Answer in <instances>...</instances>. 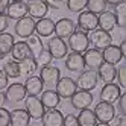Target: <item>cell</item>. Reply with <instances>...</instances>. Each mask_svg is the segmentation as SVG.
Returning a JSON list of instances; mask_svg holds the SVG:
<instances>
[{"mask_svg":"<svg viewBox=\"0 0 126 126\" xmlns=\"http://www.w3.org/2000/svg\"><path fill=\"white\" fill-rule=\"evenodd\" d=\"M67 46L71 52H76V53H84L88 46H90V38H88V33L80 31V29H76L73 33L67 38Z\"/></svg>","mask_w":126,"mask_h":126,"instance_id":"obj_1","label":"cell"},{"mask_svg":"<svg viewBox=\"0 0 126 126\" xmlns=\"http://www.w3.org/2000/svg\"><path fill=\"white\" fill-rule=\"evenodd\" d=\"M24 110L28 111L31 120H41L44 112H46V108L41 103L38 96H28L24 99Z\"/></svg>","mask_w":126,"mask_h":126,"instance_id":"obj_2","label":"cell"},{"mask_svg":"<svg viewBox=\"0 0 126 126\" xmlns=\"http://www.w3.org/2000/svg\"><path fill=\"white\" fill-rule=\"evenodd\" d=\"M99 82V76L96 70H84L79 73V78L76 79V84L79 90H85V91H93L97 87Z\"/></svg>","mask_w":126,"mask_h":126,"instance_id":"obj_3","label":"cell"},{"mask_svg":"<svg viewBox=\"0 0 126 126\" xmlns=\"http://www.w3.org/2000/svg\"><path fill=\"white\" fill-rule=\"evenodd\" d=\"M47 50L50 52V55L53 59H62L68 55V46L67 43L59 38V37H50L47 41Z\"/></svg>","mask_w":126,"mask_h":126,"instance_id":"obj_4","label":"cell"},{"mask_svg":"<svg viewBox=\"0 0 126 126\" xmlns=\"http://www.w3.org/2000/svg\"><path fill=\"white\" fill-rule=\"evenodd\" d=\"M40 78L47 88H53V87H56L58 80L61 79V70L56 65H52V64L46 65V67H41Z\"/></svg>","mask_w":126,"mask_h":126,"instance_id":"obj_5","label":"cell"},{"mask_svg":"<svg viewBox=\"0 0 126 126\" xmlns=\"http://www.w3.org/2000/svg\"><path fill=\"white\" fill-rule=\"evenodd\" d=\"M94 114H96V119L97 122L100 123H110L114 120L115 117V108L112 103H108V102H99L96 106H94Z\"/></svg>","mask_w":126,"mask_h":126,"instance_id":"obj_6","label":"cell"},{"mask_svg":"<svg viewBox=\"0 0 126 126\" xmlns=\"http://www.w3.org/2000/svg\"><path fill=\"white\" fill-rule=\"evenodd\" d=\"M90 44L94 47V49H99V50H103L105 47H108L110 44H112V35L106 31H102V29H96L90 33Z\"/></svg>","mask_w":126,"mask_h":126,"instance_id":"obj_7","label":"cell"},{"mask_svg":"<svg viewBox=\"0 0 126 126\" xmlns=\"http://www.w3.org/2000/svg\"><path fill=\"white\" fill-rule=\"evenodd\" d=\"M78 28L84 32H93L99 28V15L90 12V11H82L78 17Z\"/></svg>","mask_w":126,"mask_h":126,"instance_id":"obj_8","label":"cell"},{"mask_svg":"<svg viewBox=\"0 0 126 126\" xmlns=\"http://www.w3.org/2000/svg\"><path fill=\"white\" fill-rule=\"evenodd\" d=\"M55 88H56V93L59 94L61 99H70L78 91V84H76V80H73L71 78L64 76L58 80Z\"/></svg>","mask_w":126,"mask_h":126,"instance_id":"obj_9","label":"cell"},{"mask_svg":"<svg viewBox=\"0 0 126 126\" xmlns=\"http://www.w3.org/2000/svg\"><path fill=\"white\" fill-rule=\"evenodd\" d=\"M35 24H37V21H35L32 17L26 15L24 18L17 20V23L14 26V32H15V35H18L20 38H28L32 33H35Z\"/></svg>","mask_w":126,"mask_h":126,"instance_id":"obj_10","label":"cell"},{"mask_svg":"<svg viewBox=\"0 0 126 126\" xmlns=\"http://www.w3.org/2000/svg\"><path fill=\"white\" fill-rule=\"evenodd\" d=\"M5 97L11 103H20V102H24V99L28 97V93H26V88L23 84L14 82L12 85H8L5 91Z\"/></svg>","mask_w":126,"mask_h":126,"instance_id":"obj_11","label":"cell"},{"mask_svg":"<svg viewBox=\"0 0 126 126\" xmlns=\"http://www.w3.org/2000/svg\"><path fill=\"white\" fill-rule=\"evenodd\" d=\"M28 12H29V17H32L33 20H40V18H44L47 15L50 6L46 0H29L28 3Z\"/></svg>","mask_w":126,"mask_h":126,"instance_id":"obj_12","label":"cell"},{"mask_svg":"<svg viewBox=\"0 0 126 126\" xmlns=\"http://www.w3.org/2000/svg\"><path fill=\"white\" fill-rule=\"evenodd\" d=\"M71 100V106L75 108V110H85V108H88L90 105L93 103L94 97L91 94V91H85V90H78V91L70 97Z\"/></svg>","mask_w":126,"mask_h":126,"instance_id":"obj_13","label":"cell"},{"mask_svg":"<svg viewBox=\"0 0 126 126\" xmlns=\"http://www.w3.org/2000/svg\"><path fill=\"white\" fill-rule=\"evenodd\" d=\"M75 31H76V24H75V21L71 18H68V17L59 18L55 23V33H56V37H59L62 40L68 38Z\"/></svg>","mask_w":126,"mask_h":126,"instance_id":"obj_14","label":"cell"},{"mask_svg":"<svg viewBox=\"0 0 126 126\" xmlns=\"http://www.w3.org/2000/svg\"><path fill=\"white\" fill-rule=\"evenodd\" d=\"M84 62H85V67L90 70H97L100 67V64L103 62V55H102V50L99 49H87L84 52Z\"/></svg>","mask_w":126,"mask_h":126,"instance_id":"obj_15","label":"cell"},{"mask_svg":"<svg viewBox=\"0 0 126 126\" xmlns=\"http://www.w3.org/2000/svg\"><path fill=\"white\" fill-rule=\"evenodd\" d=\"M122 94V90L120 87L114 84V82H110V84H105L103 88L100 90V100L102 102H108V103H115L119 100V97Z\"/></svg>","mask_w":126,"mask_h":126,"instance_id":"obj_16","label":"cell"},{"mask_svg":"<svg viewBox=\"0 0 126 126\" xmlns=\"http://www.w3.org/2000/svg\"><path fill=\"white\" fill-rule=\"evenodd\" d=\"M65 68L73 73H80L85 70V62L82 53H76V52H70L65 56Z\"/></svg>","mask_w":126,"mask_h":126,"instance_id":"obj_17","label":"cell"},{"mask_svg":"<svg viewBox=\"0 0 126 126\" xmlns=\"http://www.w3.org/2000/svg\"><path fill=\"white\" fill-rule=\"evenodd\" d=\"M35 32H37L38 37L41 38H50L53 33H55V21L49 17H44V18L37 20L35 24Z\"/></svg>","mask_w":126,"mask_h":126,"instance_id":"obj_18","label":"cell"},{"mask_svg":"<svg viewBox=\"0 0 126 126\" xmlns=\"http://www.w3.org/2000/svg\"><path fill=\"white\" fill-rule=\"evenodd\" d=\"M97 76H99V80H102L105 84H110V82H114L115 78H117V68L115 65L110 64V62H102L100 67L97 70Z\"/></svg>","mask_w":126,"mask_h":126,"instance_id":"obj_19","label":"cell"},{"mask_svg":"<svg viewBox=\"0 0 126 126\" xmlns=\"http://www.w3.org/2000/svg\"><path fill=\"white\" fill-rule=\"evenodd\" d=\"M28 5L24 2H11L6 9V15L9 20H20L28 15Z\"/></svg>","mask_w":126,"mask_h":126,"instance_id":"obj_20","label":"cell"},{"mask_svg":"<svg viewBox=\"0 0 126 126\" xmlns=\"http://www.w3.org/2000/svg\"><path fill=\"white\" fill-rule=\"evenodd\" d=\"M40 100H41V103L44 105L46 110H55V108L59 105V102H61V97L56 93V90L47 88V90H44V91L41 93Z\"/></svg>","mask_w":126,"mask_h":126,"instance_id":"obj_21","label":"cell"},{"mask_svg":"<svg viewBox=\"0 0 126 126\" xmlns=\"http://www.w3.org/2000/svg\"><path fill=\"white\" fill-rule=\"evenodd\" d=\"M43 126H62L64 125V114L59 110H47L43 115Z\"/></svg>","mask_w":126,"mask_h":126,"instance_id":"obj_22","label":"cell"},{"mask_svg":"<svg viewBox=\"0 0 126 126\" xmlns=\"http://www.w3.org/2000/svg\"><path fill=\"white\" fill-rule=\"evenodd\" d=\"M24 88H26V93H28V96H38L44 91V84L40 76H29L28 79H26V82L23 84Z\"/></svg>","mask_w":126,"mask_h":126,"instance_id":"obj_23","label":"cell"},{"mask_svg":"<svg viewBox=\"0 0 126 126\" xmlns=\"http://www.w3.org/2000/svg\"><path fill=\"white\" fill-rule=\"evenodd\" d=\"M11 53H12V59L17 61V62H20V61H23L26 58H33L29 46L26 44V41H17L14 44Z\"/></svg>","mask_w":126,"mask_h":126,"instance_id":"obj_24","label":"cell"},{"mask_svg":"<svg viewBox=\"0 0 126 126\" xmlns=\"http://www.w3.org/2000/svg\"><path fill=\"white\" fill-rule=\"evenodd\" d=\"M102 55H103V61L105 62H110V64H112V65H117L123 59L120 47L119 46H114V44H110L108 47H105L102 50Z\"/></svg>","mask_w":126,"mask_h":126,"instance_id":"obj_25","label":"cell"},{"mask_svg":"<svg viewBox=\"0 0 126 126\" xmlns=\"http://www.w3.org/2000/svg\"><path fill=\"white\" fill-rule=\"evenodd\" d=\"M14 44H15V40L12 33H8V32L0 33V61L5 59L11 53Z\"/></svg>","mask_w":126,"mask_h":126,"instance_id":"obj_26","label":"cell"},{"mask_svg":"<svg viewBox=\"0 0 126 126\" xmlns=\"http://www.w3.org/2000/svg\"><path fill=\"white\" fill-rule=\"evenodd\" d=\"M117 26L115 23V15L111 11H105L99 15V29L106 31V32H111L114 31V28Z\"/></svg>","mask_w":126,"mask_h":126,"instance_id":"obj_27","label":"cell"},{"mask_svg":"<svg viewBox=\"0 0 126 126\" xmlns=\"http://www.w3.org/2000/svg\"><path fill=\"white\" fill-rule=\"evenodd\" d=\"M31 117L26 110L17 108L11 112V126H29Z\"/></svg>","mask_w":126,"mask_h":126,"instance_id":"obj_28","label":"cell"},{"mask_svg":"<svg viewBox=\"0 0 126 126\" xmlns=\"http://www.w3.org/2000/svg\"><path fill=\"white\" fill-rule=\"evenodd\" d=\"M18 65H20V75L24 78L33 76L37 73V68H38V64L35 61V58H26V59L18 62Z\"/></svg>","mask_w":126,"mask_h":126,"instance_id":"obj_29","label":"cell"},{"mask_svg":"<svg viewBox=\"0 0 126 126\" xmlns=\"http://www.w3.org/2000/svg\"><path fill=\"white\" fill-rule=\"evenodd\" d=\"M78 117V122L80 126H96L97 125V119H96V114L93 110L90 108H85V110H80Z\"/></svg>","mask_w":126,"mask_h":126,"instance_id":"obj_30","label":"cell"},{"mask_svg":"<svg viewBox=\"0 0 126 126\" xmlns=\"http://www.w3.org/2000/svg\"><path fill=\"white\" fill-rule=\"evenodd\" d=\"M26 44L29 46V49H31V52H32V56H33V58L44 49V44H43V41H41V37H38L37 33H32L31 37L26 38Z\"/></svg>","mask_w":126,"mask_h":126,"instance_id":"obj_31","label":"cell"},{"mask_svg":"<svg viewBox=\"0 0 126 126\" xmlns=\"http://www.w3.org/2000/svg\"><path fill=\"white\" fill-rule=\"evenodd\" d=\"M2 70L6 73V76L9 78V79H17V78L21 76V75H20V65H18V62L14 61V59L6 61Z\"/></svg>","mask_w":126,"mask_h":126,"instance_id":"obj_32","label":"cell"},{"mask_svg":"<svg viewBox=\"0 0 126 126\" xmlns=\"http://www.w3.org/2000/svg\"><path fill=\"white\" fill-rule=\"evenodd\" d=\"M108 3L105 0H87V11L93 12L96 15H100L102 12L106 11Z\"/></svg>","mask_w":126,"mask_h":126,"instance_id":"obj_33","label":"cell"},{"mask_svg":"<svg viewBox=\"0 0 126 126\" xmlns=\"http://www.w3.org/2000/svg\"><path fill=\"white\" fill-rule=\"evenodd\" d=\"M114 15H115L117 26H119V28H126V3L125 2H122L120 5L115 6Z\"/></svg>","mask_w":126,"mask_h":126,"instance_id":"obj_34","label":"cell"},{"mask_svg":"<svg viewBox=\"0 0 126 126\" xmlns=\"http://www.w3.org/2000/svg\"><path fill=\"white\" fill-rule=\"evenodd\" d=\"M67 9L73 14H80L87 9V0H67Z\"/></svg>","mask_w":126,"mask_h":126,"instance_id":"obj_35","label":"cell"},{"mask_svg":"<svg viewBox=\"0 0 126 126\" xmlns=\"http://www.w3.org/2000/svg\"><path fill=\"white\" fill-rule=\"evenodd\" d=\"M52 55H50V52L47 49H43L37 56H35V61H37V64L38 67H46V65H50V62H52Z\"/></svg>","mask_w":126,"mask_h":126,"instance_id":"obj_36","label":"cell"},{"mask_svg":"<svg viewBox=\"0 0 126 126\" xmlns=\"http://www.w3.org/2000/svg\"><path fill=\"white\" fill-rule=\"evenodd\" d=\"M117 85H119L120 88H126V65H122L117 68Z\"/></svg>","mask_w":126,"mask_h":126,"instance_id":"obj_37","label":"cell"},{"mask_svg":"<svg viewBox=\"0 0 126 126\" xmlns=\"http://www.w3.org/2000/svg\"><path fill=\"white\" fill-rule=\"evenodd\" d=\"M0 126H11V112L6 108H0Z\"/></svg>","mask_w":126,"mask_h":126,"instance_id":"obj_38","label":"cell"},{"mask_svg":"<svg viewBox=\"0 0 126 126\" xmlns=\"http://www.w3.org/2000/svg\"><path fill=\"white\" fill-rule=\"evenodd\" d=\"M62 126H80V125L75 114H67V115H64V125Z\"/></svg>","mask_w":126,"mask_h":126,"instance_id":"obj_39","label":"cell"},{"mask_svg":"<svg viewBox=\"0 0 126 126\" xmlns=\"http://www.w3.org/2000/svg\"><path fill=\"white\" fill-rule=\"evenodd\" d=\"M8 28H9V18L5 12H0V33L5 32Z\"/></svg>","mask_w":126,"mask_h":126,"instance_id":"obj_40","label":"cell"},{"mask_svg":"<svg viewBox=\"0 0 126 126\" xmlns=\"http://www.w3.org/2000/svg\"><path fill=\"white\" fill-rule=\"evenodd\" d=\"M8 85H9V78L6 76V73L3 70H0V91L8 88Z\"/></svg>","mask_w":126,"mask_h":126,"instance_id":"obj_41","label":"cell"},{"mask_svg":"<svg viewBox=\"0 0 126 126\" xmlns=\"http://www.w3.org/2000/svg\"><path fill=\"white\" fill-rule=\"evenodd\" d=\"M119 111H120V114H125L126 115V93H123V94H120V97H119Z\"/></svg>","mask_w":126,"mask_h":126,"instance_id":"obj_42","label":"cell"},{"mask_svg":"<svg viewBox=\"0 0 126 126\" xmlns=\"http://www.w3.org/2000/svg\"><path fill=\"white\" fill-rule=\"evenodd\" d=\"M112 126H126V115L125 114L115 115L112 120Z\"/></svg>","mask_w":126,"mask_h":126,"instance_id":"obj_43","label":"cell"},{"mask_svg":"<svg viewBox=\"0 0 126 126\" xmlns=\"http://www.w3.org/2000/svg\"><path fill=\"white\" fill-rule=\"evenodd\" d=\"M9 3H11V0H0V12H6Z\"/></svg>","mask_w":126,"mask_h":126,"instance_id":"obj_44","label":"cell"},{"mask_svg":"<svg viewBox=\"0 0 126 126\" xmlns=\"http://www.w3.org/2000/svg\"><path fill=\"white\" fill-rule=\"evenodd\" d=\"M46 2L49 3L50 8H58L59 5H62V2H64V0H46Z\"/></svg>","mask_w":126,"mask_h":126,"instance_id":"obj_45","label":"cell"},{"mask_svg":"<svg viewBox=\"0 0 126 126\" xmlns=\"http://www.w3.org/2000/svg\"><path fill=\"white\" fill-rule=\"evenodd\" d=\"M119 47H120V52H122V56L126 59V40H123V41L119 44Z\"/></svg>","mask_w":126,"mask_h":126,"instance_id":"obj_46","label":"cell"},{"mask_svg":"<svg viewBox=\"0 0 126 126\" xmlns=\"http://www.w3.org/2000/svg\"><path fill=\"white\" fill-rule=\"evenodd\" d=\"M105 2H106L108 5H111V6H117V5H120L123 0H105Z\"/></svg>","mask_w":126,"mask_h":126,"instance_id":"obj_47","label":"cell"},{"mask_svg":"<svg viewBox=\"0 0 126 126\" xmlns=\"http://www.w3.org/2000/svg\"><path fill=\"white\" fill-rule=\"evenodd\" d=\"M6 102V97H5V93L3 91H0V108H2Z\"/></svg>","mask_w":126,"mask_h":126,"instance_id":"obj_48","label":"cell"},{"mask_svg":"<svg viewBox=\"0 0 126 126\" xmlns=\"http://www.w3.org/2000/svg\"><path fill=\"white\" fill-rule=\"evenodd\" d=\"M96 126H111V125H110V123H100V122H99Z\"/></svg>","mask_w":126,"mask_h":126,"instance_id":"obj_49","label":"cell"},{"mask_svg":"<svg viewBox=\"0 0 126 126\" xmlns=\"http://www.w3.org/2000/svg\"><path fill=\"white\" fill-rule=\"evenodd\" d=\"M11 2H24V0H11Z\"/></svg>","mask_w":126,"mask_h":126,"instance_id":"obj_50","label":"cell"},{"mask_svg":"<svg viewBox=\"0 0 126 126\" xmlns=\"http://www.w3.org/2000/svg\"><path fill=\"white\" fill-rule=\"evenodd\" d=\"M123 2H125V3H126V0H123Z\"/></svg>","mask_w":126,"mask_h":126,"instance_id":"obj_51","label":"cell"},{"mask_svg":"<svg viewBox=\"0 0 126 126\" xmlns=\"http://www.w3.org/2000/svg\"><path fill=\"white\" fill-rule=\"evenodd\" d=\"M37 126H38V125H37Z\"/></svg>","mask_w":126,"mask_h":126,"instance_id":"obj_52","label":"cell"}]
</instances>
